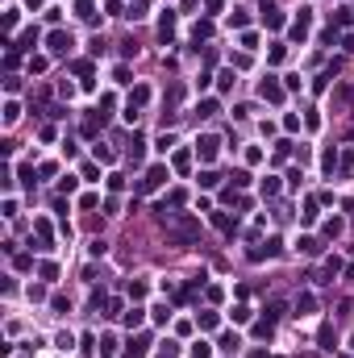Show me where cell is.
Returning <instances> with one entry per match:
<instances>
[{"instance_id":"6da1fadb","label":"cell","mask_w":354,"mask_h":358,"mask_svg":"<svg viewBox=\"0 0 354 358\" xmlns=\"http://www.w3.org/2000/svg\"><path fill=\"white\" fill-rule=\"evenodd\" d=\"M196 234H200V225L192 221V217H175V221L167 225V241L171 246H192Z\"/></svg>"},{"instance_id":"7a4b0ae2","label":"cell","mask_w":354,"mask_h":358,"mask_svg":"<svg viewBox=\"0 0 354 358\" xmlns=\"http://www.w3.org/2000/svg\"><path fill=\"white\" fill-rule=\"evenodd\" d=\"M217 150H221V137H217V133H204V137H196V154L204 158V163H212V158H217Z\"/></svg>"},{"instance_id":"3957f363","label":"cell","mask_w":354,"mask_h":358,"mask_svg":"<svg viewBox=\"0 0 354 358\" xmlns=\"http://www.w3.org/2000/svg\"><path fill=\"white\" fill-rule=\"evenodd\" d=\"M163 179H167V167H150V171H146V179L138 183V192H155Z\"/></svg>"},{"instance_id":"277c9868","label":"cell","mask_w":354,"mask_h":358,"mask_svg":"<svg viewBox=\"0 0 354 358\" xmlns=\"http://www.w3.org/2000/svg\"><path fill=\"white\" fill-rule=\"evenodd\" d=\"M258 96H263V100H275V105H279V100H283V88L275 84V79H263V88H258Z\"/></svg>"},{"instance_id":"5b68a950","label":"cell","mask_w":354,"mask_h":358,"mask_svg":"<svg viewBox=\"0 0 354 358\" xmlns=\"http://www.w3.org/2000/svg\"><path fill=\"white\" fill-rule=\"evenodd\" d=\"M159 38H163V42L175 38V13H163V21H159Z\"/></svg>"},{"instance_id":"8992f818","label":"cell","mask_w":354,"mask_h":358,"mask_svg":"<svg viewBox=\"0 0 354 358\" xmlns=\"http://www.w3.org/2000/svg\"><path fill=\"white\" fill-rule=\"evenodd\" d=\"M263 21H267L271 29H279V25H283V13H279L275 4H267V8H263Z\"/></svg>"},{"instance_id":"52a82bcc","label":"cell","mask_w":354,"mask_h":358,"mask_svg":"<svg viewBox=\"0 0 354 358\" xmlns=\"http://www.w3.org/2000/svg\"><path fill=\"white\" fill-rule=\"evenodd\" d=\"M67 46H71V33H50V50L54 54H67Z\"/></svg>"},{"instance_id":"ba28073f","label":"cell","mask_w":354,"mask_h":358,"mask_svg":"<svg viewBox=\"0 0 354 358\" xmlns=\"http://www.w3.org/2000/svg\"><path fill=\"white\" fill-rule=\"evenodd\" d=\"M304 33H309V8H304L296 17V25H292V38H304Z\"/></svg>"},{"instance_id":"9c48e42d","label":"cell","mask_w":354,"mask_h":358,"mask_svg":"<svg viewBox=\"0 0 354 358\" xmlns=\"http://www.w3.org/2000/svg\"><path fill=\"white\" fill-rule=\"evenodd\" d=\"M212 225H217V229H225V234H233V229H238V221H229L225 213H217V217H212Z\"/></svg>"},{"instance_id":"30bf717a","label":"cell","mask_w":354,"mask_h":358,"mask_svg":"<svg viewBox=\"0 0 354 358\" xmlns=\"http://www.w3.org/2000/svg\"><path fill=\"white\" fill-rule=\"evenodd\" d=\"M146 100H150V88H134V96H129V109H134V105H146Z\"/></svg>"},{"instance_id":"8fae6325","label":"cell","mask_w":354,"mask_h":358,"mask_svg":"<svg viewBox=\"0 0 354 358\" xmlns=\"http://www.w3.org/2000/svg\"><path fill=\"white\" fill-rule=\"evenodd\" d=\"M317 338H321V350H334V329H329V325H321Z\"/></svg>"},{"instance_id":"7c38bea8","label":"cell","mask_w":354,"mask_h":358,"mask_svg":"<svg viewBox=\"0 0 354 358\" xmlns=\"http://www.w3.org/2000/svg\"><path fill=\"white\" fill-rule=\"evenodd\" d=\"M208 354H212L208 342H196V346H192V358H208Z\"/></svg>"},{"instance_id":"4fadbf2b","label":"cell","mask_w":354,"mask_h":358,"mask_svg":"<svg viewBox=\"0 0 354 358\" xmlns=\"http://www.w3.org/2000/svg\"><path fill=\"white\" fill-rule=\"evenodd\" d=\"M125 325H129V329L142 325V308H129V313H125Z\"/></svg>"},{"instance_id":"5bb4252c","label":"cell","mask_w":354,"mask_h":358,"mask_svg":"<svg viewBox=\"0 0 354 358\" xmlns=\"http://www.w3.org/2000/svg\"><path fill=\"white\" fill-rule=\"evenodd\" d=\"M200 329H217V313H200Z\"/></svg>"},{"instance_id":"9a60e30c","label":"cell","mask_w":354,"mask_h":358,"mask_svg":"<svg viewBox=\"0 0 354 358\" xmlns=\"http://www.w3.org/2000/svg\"><path fill=\"white\" fill-rule=\"evenodd\" d=\"M217 88H221V92L233 88V71H221V75H217Z\"/></svg>"},{"instance_id":"2e32d148","label":"cell","mask_w":354,"mask_h":358,"mask_svg":"<svg viewBox=\"0 0 354 358\" xmlns=\"http://www.w3.org/2000/svg\"><path fill=\"white\" fill-rule=\"evenodd\" d=\"M300 250H304V254H317L321 246H317V238H300Z\"/></svg>"},{"instance_id":"e0dca14e","label":"cell","mask_w":354,"mask_h":358,"mask_svg":"<svg viewBox=\"0 0 354 358\" xmlns=\"http://www.w3.org/2000/svg\"><path fill=\"white\" fill-rule=\"evenodd\" d=\"M221 350H238V333H225V338H221Z\"/></svg>"},{"instance_id":"ac0fdd59","label":"cell","mask_w":354,"mask_h":358,"mask_svg":"<svg viewBox=\"0 0 354 358\" xmlns=\"http://www.w3.org/2000/svg\"><path fill=\"white\" fill-rule=\"evenodd\" d=\"M350 100H354V88L346 84V88H342V92H338V105H350Z\"/></svg>"},{"instance_id":"d6986e66","label":"cell","mask_w":354,"mask_h":358,"mask_svg":"<svg viewBox=\"0 0 354 358\" xmlns=\"http://www.w3.org/2000/svg\"><path fill=\"white\" fill-rule=\"evenodd\" d=\"M342 46H346V50L354 54V33H346V42H342Z\"/></svg>"}]
</instances>
